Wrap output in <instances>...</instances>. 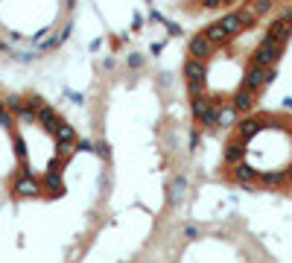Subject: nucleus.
<instances>
[{"label": "nucleus", "mask_w": 292, "mask_h": 263, "mask_svg": "<svg viewBox=\"0 0 292 263\" xmlns=\"http://www.w3.org/2000/svg\"><path fill=\"white\" fill-rule=\"evenodd\" d=\"M12 196L18 199H44V184L35 173H18L15 181H12Z\"/></svg>", "instance_id": "1"}, {"label": "nucleus", "mask_w": 292, "mask_h": 263, "mask_svg": "<svg viewBox=\"0 0 292 263\" xmlns=\"http://www.w3.org/2000/svg\"><path fill=\"white\" fill-rule=\"evenodd\" d=\"M213 53H216V47H213V44H210V41H207V38H205L202 33L190 38V44H187V56H193V59H202V62H207V59H210Z\"/></svg>", "instance_id": "2"}, {"label": "nucleus", "mask_w": 292, "mask_h": 263, "mask_svg": "<svg viewBox=\"0 0 292 263\" xmlns=\"http://www.w3.org/2000/svg\"><path fill=\"white\" fill-rule=\"evenodd\" d=\"M184 76H187V82H205L207 79V62L187 56V62H184Z\"/></svg>", "instance_id": "3"}, {"label": "nucleus", "mask_w": 292, "mask_h": 263, "mask_svg": "<svg viewBox=\"0 0 292 263\" xmlns=\"http://www.w3.org/2000/svg\"><path fill=\"white\" fill-rule=\"evenodd\" d=\"M184 193H187V178H184V175L172 178V181H170V190H167L170 202H181V199H184Z\"/></svg>", "instance_id": "4"}, {"label": "nucleus", "mask_w": 292, "mask_h": 263, "mask_svg": "<svg viewBox=\"0 0 292 263\" xmlns=\"http://www.w3.org/2000/svg\"><path fill=\"white\" fill-rule=\"evenodd\" d=\"M184 237H187V240H199V228L187 225V228H184Z\"/></svg>", "instance_id": "5"}]
</instances>
